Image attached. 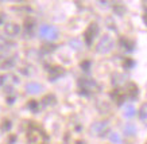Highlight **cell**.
<instances>
[{
  "label": "cell",
  "instance_id": "cell-6",
  "mask_svg": "<svg viewBox=\"0 0 147 144\" xmlns=\"http://www.w3.org/2000/svg\"><path fill=\"white\" fill-rule=\"evenodd\" d=\"M125 132H128V133H129V132H131V133H134V132H135V127L128 125L127 128H125Z\"/></svg>",
  "mask_w": 147,
  "mask_h": 144
},
{
  "label": "cell",
  "instance_id": "cell-2",
  "mask_svg": "<svg viewBox=\"0 0 147 144\" xmlns=\"http://www.w3.org/2000/svg\"><path fill=\"white\" fill-rule=\"evenodd\" d=\"M57 31L54 30L53 27H42L40 28V35L46 36V38H49V39H54V36H55Z\"/></svg>",
  "mask_w": 147,
  "mask_h": 144
},
{
  "label": "cell",
  "instance_id": "cell-3",
  "mask_svg": "<svg viewBox=\"0 0 147 144\" xmlns=\"http://www.w3.org/2000/svg\"><path fill=\"white\" fill-rule=\"evenodd\" d=\"M140 120L147 124V104H144L140 109Z\"/></svg>",
  "mask_w": 147,
  "mask_h": 144
},
{
  "label": "cell",
  "instance_id": "cell-1",
  "mask_svg": "<svg viewBox=\"0 0 147 144\" xmlns=\"http://www.w3.org/2000/svg\"><path fill=\"white\" fill-rule=\"evenodd\" d=\"M112 39L109 36H104L100 43H98V51H101V53H108L109 50L112 49Z\"/></svg>",
  "mask_w": 147,
  "mask_h": 144
},
{
  "label": "cell",
  "instance_id": "cell-5",
  "mask_svg": "<svg viewBox=\"0 0 147 144\" xmlns=\"http://www.w3.org/2000/svg\"><path fill=\"white\" fill-rule=\"evenodd\" d=\"M127 117H131V116H134L135 115V108L132 106V105H129V106H127L125 108V113H124Z\"/></svg>",
  "mask_w": 147,
  "mask_h": 144
},
{
  "label": "cell",
  "instance_id": "cell-4",
  "mask_svg": "<svg viewBox=\"0 0 147 144\" xmlns=\"http://www.w3.org/2000/svg\"><path fill=\"white\" fill-rule=\"evenodd\" d=\"M109 140H111L112 143H116V144L121 143L120 136H119V135H116V133H111V135H109Z\"/></svg>",
  "mask_w": 147,
  "mask_h": 144
}]
</instances>
